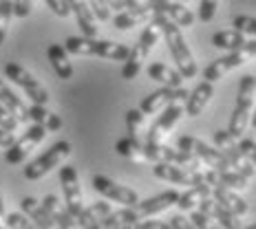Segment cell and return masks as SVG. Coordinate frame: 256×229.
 <instances>
[{"label":"cell","instance_id":"cell-1","mask_svg":"<svg viewBox=\"0 0 256 229\" xmlns=\"http://www.w3.org/2000/svg\"><path fill=\"white\" fill-rule=\"evenodd\" d=\"M152 22L162 26L164 40H166L170 55H172V60H174V64H177V68L181 71V75H184L186 79H192L196 75V62L190 53V46L186 44V38H184V33H181V26L164 11L154 13Z\"/></svg>","mask_w":256,"mask_h":229},{"label":"cell","instance_id":"cell-2","mask_svg":"<svg viewBox=\"0 0 256 229\" xmlns=\"http://www.w3.org/2000/svg\"><path fill=\"white\" fill-rule=\"evenodd\" d=\"M66 51L73 55H95V57H106V60H126L130 46L128 44H117L110 40H98V38H86V35H73L66 38Z\"/></svg>","mask_w":256,"mask_h":229},{"label":"cell","instance_id":"cell-3","mask_svg":"<svg viewBox=\"0 0 256 229\" xmlns=\"http://www.w3.org/2000/svg\"><path fill=\"white\" fill-rule=\"evenodd\" d=\"M162 35H164L162 26L154 24L150 20V24L142 31V35H140V40L135 42V46H130V53H128V57L124 60V66H122V79L130 82V79H135L140 75L148 53L152 51V46L157 44V40L162 38Z\"/></svg>","mask_w":256,"mask_h":229},{"label":"cell","instance_id":"cell-4","mask_svg":"<svg viewBox=\"0 0 256 229\" xmlns=\"http://www.w3.org/2000/svg\"><path fill=\"white\" fill-rule=\"evenodd\" d=\"M254 99H256V77L254 75H243L241 84H238L236 106H234L232 117H230V126H228V130H230L232 137H236V139H241L245 128H248V124H250Z\"/></svg>","mask_w":256,"mask_h":229},{"label":"cell","instance_id":"cell-5","mask_svg":"<svg viewBox=\"0 0 256 229\" xmlns=\"http://www.w3.org/2000/svg\"><path fill=\"white\" fill-rule=\"evenodd\" d=\"M71 150H73V148H71V143H68V141H58V143H53V146H51L44 154H40L36 161H31L29 166L24 168V179H29V181L42 179L44 174H49L53 168L62 166V163L68 159Z\"/></svg>","mask_w":256,"mask_h":229},{"label":"cell","instance_id":"cell-6","mask_svg":"<svg viewBox=\"0 0 256 229\" xmlns=\"http://www.w3.org/2000/svg\"><path fill=\"white\" fill-rule=\"evenodd\" d=\"M144 154H146V159L148 161H152V163L166 161V163H177V166H184V168H190V170H196V168L206 166L196 154H192L188 150H181V148L164 146L162 141L159 143H144Z\"/></svg>","mask_w":256,"mask_h":229},{"label":"cell","instance_id":"cell-7","mask_svg":"<svg viewBox=\"0 0 256 229\" xmlns=\"http://www.w3.org/2000/svg\"><path fill=\"white\" fill-rule=\"evenodd\" d=\"M214 146L230 159V163L234 166V170H238L241 174H245L248 179H252L256 174V166L248 159V154L241 150L236 137H232L230 130H216L214 132Z\"/></svg>","mask_w":256,"mask_h":229},{"label":"cell","instance_id":"cell-8","mask_svg":"<svg viewBox=\"0 0 256 229\" xmlns=\"http://www.w3.org/2000/svg\"><path fill=\"white\" fill-rule=\"evenodd\" d=\"M177 148H181V150H188V152H192V154H196V157H199L201 161H204L208 168H212V170H232V168H234L232 163H230V159H228L226 154L218 150V148L208 146L206 141L196 139V137H190V135L179 137Z\"/></svg>","mask_w":256,"mask_h":229},{"label":"cell","instance_id":"cell-9","mask_svg":"<svg viewBox=\"0 0 256 229\" xmlns=\"http://www.w3.org/2000/svg\"><path fill=\"white\" fill-rule=\"evenodd\" d=\"M60 185H62V192H64V203L71 210V214L76 216L78 225L80 221L84 218V196H82V190H80V179H78V170L73 166H62L60 168Z\"/></svg>","mask_w":256,"mask_h":229},{"label":"cell","instance_id":"cell-10","mask_svg":"<svg viewBox=\"0 0 256 229\" xmlns=\"http://www.w3.org/2000/svg\"><path fill=\"white\" fill-rule=\"evenodd\" d=\"M4 75L12 79L14 84H18L20 88L26 93V97H31V102L36 104H49V93H46V88L42 86V84L31 75L26 68H22L20 64L16 62H7L4 64Z\"/></svg>","mask_w":256,"mask_h":229},{"label":"cell","instance_id":"cell-11","mask_svg":"<svg viewBox=\"0 0 256 229\" xmlns=\"http://www.w3.org/2000/svg\"><path fill=\"white\" fill-rule=\"evenodd\" d=\"M44 135H46V128L42 124H34L20 139H16L12 146L7 148V152H4L7 163H14V166L16 163H22L24 159L38 148V143L44 139Z\"/></svg>","mask_w":256,"mask_h":229},{"label":"cell","instance_id":"cell-12","mask_svg":"<svg viewBox=\"0 0 256 229\" xmlns=\"http://www.w3.org/2000/svg\"><path fill=\"white\" fill-rule=\"evenodd\" d=\"M93 188H95L98 194H102L104 199L115 201V203H122V205H135L137 201H140V196H137L135 190L115 183L113 179L104 177V174H95L93 177Z\"/></svg>","mask_w":256,"mask_h":229},{"label":"cell","instance_id":"cell-13","mask_svg":"<svg viewBox=\"0 0 256 229\" xmlns=\"http://www.w3.org/2000/svg\"><path fill=\"white\" fill-rule=\"evenodd\" d=\"M250 57H252V55H250V53L245 51V49L230 51L228 55H223V57H218V60L208 64V66L204 68V79H208V82L214 84L216 79H221L223 75H226V73H230V71H234V68L243 66V64L248 62Z\"/></svg>","mask_w":256,"mask_h":229},{"label":"cell","instance_id":"cell-14","mask_svg":"<svg viewBox=\"0 0 256 229\" xmlns=\"http://www.w3.org/2000/svg\"><path fill=\"white\" fill-rule=\"evenodd\" d=\"M179 201V192L177 190H168V192H162V194L157 196H150V199L146 201H137L132 207V212H135V216L144 221V218H150L154 214H162V212H166L168 207L177 205Z\"/></svg>","mask_w":256,"mask_h":229},{"label":"cell","instance_id":"cell-15","mask_svg":"<svg viewBox=\"0 0 256 229\" xmlns=\"http://www.w3.org/2000/svg\"><path fill=\"white\" fill-rule=\"evenodd\" d=\"M184 113H186V110H184V106H181L179 102L168 104L166 108H164V113L152 121L150 132H148V137H146V143H159V141H162L164 137H166L168 132L174 128V124L181 119V115H184Z\"/></svg>","mask_w":256,"mask_h":229},{"label":"cell","instance_id":"cell-16","mask_svg":"<svg viewBox=\"0 0 256 229\" xmlns=\"http://www.w3.org/2000/svg\"><path fill=\"white\" fill-rule=\"evenodd\" d=\"M188 95L190 93L184 86H179V88L162 86L159 90H154V93L148 95V97H144V102H142L140 108L144 110V115H154L157 110H162L164 106H168L172 102H181V99H186Z\"/></svg>","mask_w":256,"mask_h":229},{"label":"cell","instance_id":"cell-17","mask_svg":"<svg viewBox=\"0 0 256 229\" xmlns=\"http://www.w3.org/2000/svg\"><path fill=\"white\" fill-rule=\"evenodd\" d=\"M152 15H154L152 4L150 2H142V4H137V7H132V9L117 11L113 15V26L115 29H120V31H128V29H132V26L152 20Z\"/></svg>","mask_w":256,"mask_h":229},{"label":"cell","instance_id":"cell-18","mask_svg":"<svg viewBox=\"0 0 256 229\" xmlns=\"http://www.w3.org/2000/svg\"><path fill=\"white\" fill-rule=\"evenodd\" d=\"M154 179L170 181L174 185H194V172L190 168L177 166V163H166V161H157L152 166Z\"/></svg>","mask_w":256,"mask_h":229},{"label":"cell","instance_id":"cell-19","mask_svg":"<svg viewBox=\"0 0 256 229\" xmlns=\"http://www.w3.org/2000/svg\"><path fill=\"white\" fill-rule=\"evenodd\" d=\"M42 205H44V210L49 212V216H51V221L56 227L71 229V227L78 225L76 216L71 214V210L66 207V203H62L56 194H46L44 199H42Z\"/></svg>","mask_w":256,"mask_h":229},{"label":"cell","instance_id":"cell-20","mask_svg":"<svg viewBox=\"0 0 256 229\" xmlns=\"http://www.w3.org/2000/svg\"><path fill=\"white\" fill-rule=\"evenodd\" d=\"M212 97H214V86H212V82H208L206 79V82L196 84L194 90L186 97V106H184L186 115L188 117H199Z\"/></svg>","mask_w":256,"mask_h":229},{"label":"cell","instance_id":"cell-21","mask_svg":"<svg viewBox=\"0 0 256 229\" xmlns=\"http://www.w3.org/2000/svg\"><path fill=\"white\" fill-rule=\"evenodd\" d=\"M71 4V13L76 15L78 26L86 38H98V22H95V13L90 9L88 0H68Z\"/></svg>","mask_w":256,"mask_h":229},{"label":"cell","instance_id":"cell-22","mask_svg":"<svg viewBox=\"0 0 256 229\" xmlns=\"http://www.w3.org/2000/svg\"><path fill=\"white\" fill-rule=\"evenodd\" d=\"M150 4H152L154 13L157 11L168 13L179 26H192L194 24V13H192L184 2H177V0H164V2H150Z\"/></svg>","mask_w":256,"mask_h":229},{"label":"cell","instance_id":"cell-23","mask_svg":"<svg viewBox=\"0 0 256 229\" xmlns=\"http://www.w3.org/2000/svg\"><path fill=\"white\" fill-rule=\"evenodd\" d=\"M146 73H148V77H150V79L159 82L162 86H170V88H179L181 82L186 79L184 75H181L179 68H170V66H166V64H162V62L148 64Z\"/></svg>","mask_w":256,"mask_h":229},{"label":"cell","instance_id":"cell-24","mask_svg":"<svg viewBox=\"0 0 256 229\" xmlns=\"http://www.w3.org/2000/svg\"><path fill=\"white\" fill-rule=\"evenodd\" d=\"M212 196L218 201V203H223L228 207V210H232L236 216H245L250 212V205L245 203L241 196L236 194V190L232 188H226V185H216V188H212Z\"/></svg>","mask_w":256,"mask_h":229},{"label":"cell","instance_id":"cell-25","mask_svg":"<svg viewBox=\"0 0 256 229\" xmlns=\"http://www.w3.org/2000/svg\"><path fill=\"white\" fill-rule=\"evenodd\" d=\"M20 205H22V212L31 218V223H34L36 227H40V229L56 227L51 221V216H49V212H46L44 205H42V201H36L34 196H24V199L20 201Z\"/></svg>","mask_w":256,"mask_h":229},{"label":"cell","instance_id":"cell-26","mask_svg":"<svg viewBox=\"0 0 256 229\" xmlns=\"http://www.w3.org/2000/svg\"><path fill=\"white\" fill-rule=\"evenodd\" d=\"M46 55H49V62L53 64V68H56L58 77L60 79H71L73 77V66H71V60H68V55H66V46L49 44Z\"/></svg>","mask_w":256,"mask_h":229},{"label":"cell","instance_id":"cell-27","mask_svg":"<svg viewBox=\"0 0 256 229\" xmlns=\"http://www.w3.org/2000/svg\"><path fill=\"white\" fill-rule=\"evenodd\" d=\"M0 102L7 106L9 110H12L18 121H29L31 119V117H29V108L24 106V102L14 93L12 88L7 86V84L2 82V79H0Z\"/></svg>","mask_w":256,"mask_h":229},{"label":"cell","instance_id":"cell-28","mask_svg":"<svg viewBox=\"0 0 256 229\" xmlns=\"http://www.w3.org/2000/svg\"><path fill=\"white\" fill-rule=\"evenodd\" d=\"M245 33L238 29H228V31H218V33L212 35V46L223 51H238L245 46Z\"/></svg>","mask_w":256,"mask_h":229},{"label":"cell","instance_id":"cell-29","mask_svg":"<svg viewBox=\"0 0 256 229\" xmlns=\"http://www.w3.org/2000/svg\"><path fill=\"white\" fill-rule=\"evenodd\" d=\"M206 196H212V188L210 185H190L188 192L179 194V201H177V207L184 212H192L196 205H199L201 199Z\"/></svg>","mask_w":256,"mask_h":229},{"label":"cell","instance_id":"cell-30","mask_svg":"<svg viewBox=\"0 0 256 229\" xmlns=\"http://www.w3.org/2000/svg\"><path fill=\"white\" fill-rule=\"evenodd\" d=\"M115 152L124 159H130V161H144V159H146V154H144V143L140 139H130V137L117 139Z\"/></svg>","mask_w":256,"mask_h":229},{"label":"cell","instance_id":"cell-31","mask_svg":"<svg viewBox=\"0 0 256 229\" xmlns=\"http://www.w3.org/2000/svg\"><path fill=\"white\" fill-rule=\"evenodd\" d=\"M110 214V205L108 203H93L86 207V212H84V218L80 221V227H86V229H98L100 223H102L104 216Z\"/></svg>","mask_w":256,"mask_h":229},{"label":"cell","instance_id":"cell-32","mask_svg":"<svg viewBox=\"0 0 256 229\" xmlns=\"http://www.w3.org/2000/svg\"><path fill=\"white\" fill-rule=\"evenodd\" d=\"M216 179H218V185H226V188H232V190H245L250 183V179L241 174L238 170H216Z\"/></svg>","mask_w":256,"mask_h":229},{"label":"cell","instance_id":"cell-33","mask_svg":"<svg viewBox=\"0 0 256 229\" xmlns=\"http://www.w3.org/2000/svg\"><path fill=\"white\" fill-rule=\"evenodd\" d=\"M212 216L216 218L218 223H221V227H226V229H236V227H241V223H238V216L234 214L232 210H228L223 203H218V201L214 199V212H212Z\"/></svg>","mask_w":256,"mask_h":229},{"label":"cell","instance_id":"cell-34","mask_svg":"<svg viewBox=\"0 0 256 229\" xmlns=\"http://www.w3.org/2000/svg\"><path fill=\"white\" fill-rule=\"evenodd\" d=\"M12 18H14V0H0V44L7 38Z\"/></svg>","mask_w":256,"mask_h":229},{"label":"cell","instance_id":"cell-35","mask_svg":"<svg viewBox=\"0 0 256 229\" xmlns=\"http://www.w3.org/2000/svg\"><path fill=\"white\" fill-rule=\"evenodd\" d=\"M144 124V110L142 108H130L126 113V126H128V137L130 139H140V130Z\"/></svg>","mask_w":256,"mask_h":229},{"label":"cell","instance_id":"cell-36","mask_svg":"<svg viewBox=\"0 0 256 229\" xmlns=\"http://www.w3.org/2000/svg\"><path fill=\"white\" fill-rule=\"evenodd\" d=\"M232 26L248 35H256V18L254 15H236L232 20Z\"/></svg>","mask_w":256,"mask_h":229},{"label":"cell","instance_id":"cell-37","mask_svg":"<svg viewBox=\"0 0 256 229\" xmlns=\"http://www.w3.org/2000/svg\"><path fill=\"white\" fill-rule=\"evenodd\" d=\"M18 124H20V121L16 119V115H14L12 110H9L2 102H0V126H2L4 130H9V132H16Z\"/></svg>","mask_w":256,"mask_h":229},{"label":"cell","instance_id":"cell-38","mask_svg":"<svg viewBox=\"0 0 256 229\" xmlns=\"http://www.w3.org/2000/svg\"><path fill=\"white\" fill-rule=\"evenodd\" d=\"M218 7V0H201L199 4V20L201 22H212Z\"/></svg>","mask_w":256,"mask_h":229},{"label":"cell","instance_id":"cell-39","mask_svg":"<svg viewBox=\"0 0 256 229\" xmlns=\"http://www.w3.org/2000/svg\"><path fill=\"white\" fill-rule=\"evenodd\" d=\"M4 227H9V229H26V227H31V218L26 214H7L4 216Z\"/></svg>","mask_w":256,"mask_h":229},{"label":"cell","instance_id":"cell-40","mask_svg":"<svg viewBox=\"0 0 256 229\" xmlns=\"http://www.w3.org/2000/svg\"><path fill=\"white\" fill-rule=\"evenodd\" d=\"M29 117H31V121H34V124H42V126H44L46 117H49V110L44 108V104L31 102V106H29Z\"/></svg>","mask_w":256,"mask_h":229},{"label":"cell","instance_id":"cell-41","mask_svg":"<svg viewBox=\"0 0 256 229\" xmlns=\"http://www.w3.org/2000/svg\"><path fill=\"white\" fill-rule=\"evenodd\" d=\"M88 4H90V9H93L95 18H100L102 22L110 18V7H108L106 0H88Z\"/></svg>","mask_w":256,"mask_h":229},{"label":"cell","instance_id":"cell-42","mask_svg":"<svg viewBox=\"0 0 256 229\" xmlns=\"http://www.w3.org/2000/svg\"><path fill=\"white\" fill-rule=\"evenodd\" d=\"M46 4H49V9L56 15H60V18H66L68 13H71V4H68V0H44Z\"/></svg>","mask_w":256,"mask_h":229},{"label":"cell","instance_id":"cell-43","mask_svg":"<svg viewBox=\"0 0 256 229\" xmlns=\"http://www.w3.org/2000/svg\"><path fill=\"white\" fill-rule=\"evenodd\" d=\"M34 0H14V15L16 18H26L31 13Z\"/></svg>","mask_w":256,"mask_h":229},{"label":"cell","instance_id":"cell-44","mask_svg":"<svg viewBox=\"0 0 256 229\" xmlns=\"http://www.w3.org/2000/svg\"><path fill=\"white\" fill-rule=\"evenodd\" d=\"M190 223H192V227H196V229H206L208 225H210V216L204 214L201 210H192V214H190Z\"/></svg>","mask_w":256,"mask_h":229},{"label":"cell","instance_id":"cell-45","mask_svg":"<svg viewBox=\"0 0 256 229\" xmlns=\"http://www.w3.org/2000/svg\"><path fill=\"white\" fill-rule=\"evenodd\" d=\"M238 146H241V150H243L245 154H248L250 161H252L254 166H256V141H254V139H243V137H241Z\"/></svg>","mask_w":256,"mask_h":229},{"label":"cell","instance_id":"cell-46","mask_svg":"<svg viewBox=\"0 0 256 229\" xmlns=\"http://www.w3.org/2000/svg\"><path fill=\"white\" fill-rule=\"evenodd\" d=\"M44 128L49 132H58L62 128V119H60V115H56V113H49V117H46V121H44Z\"/></svg>","mask_w":256,"mask_h":229},{"label":"cell","instance_id":"cell-47","mask_svg":"<svg viewBox=\"0 0 256 229\" xmlns=\"http://www.w3.org/2000/svg\"><path fill=\"white\" fill-rule=\"evenodd\" d=\"M168 225H170V229H188V227H192V223L188 221V218H184L181 214H177V216L170 218Z\"/></svg>","mask_w":256,"mask_h":229},{"label":"cell","instance_id":"cell-48","mask_svg":"<svg viewBox=\"0 0 256 229\" xmlns=\"http://www.w3.org/2000/svg\"><path fill=\"white\" fill-rule=\"evenodd\" d=\"M14 132H9V130H4L2 126H0V148H9L14 143Z\"/></svg>","mask_w":256,"mask_h":229},{"label":"cell","instance_id":"cell-49","mask_svg":"<svg viewBox=\"0 0 256 229\" xmlns=\"http://www.w3.org/2000/svg\"><path fill=\"white\" fill-rule=\"evenodd\" d=\"M137 227L140 229H170L168 223H162V221H146V223H140Z\"/></svg>","mask_w":256,"mask_h":229},{"label":"cell","instance_id":"cell-50","mask_svg":"<svg viewBox=\"0 0 256 229\" xmlns=\"http://www.w3.org/2000/svg\"><path fill=\"white\" fill-rule=\"evenodd\" d=\"M4 216H7V214H4V203H2V194H0V227L4 225Z\"/></svg>","mask_w":256,"mask_h":229},{"label":"cell","instance_id":"cell-51","mask_svg":"<svg viewBox=\"0 0 256 229\" xmlns=\"http://www.w3.org/2000/svg\"><path fill=\"white\" fill-rule=\"evenodd\" d=\"M144 2H164V0H144ZM177 2H186V0H177Z\"/></svg>","mask_w":256,"mask_h":229},{"label":"cell","instance_id":"cell-52","mask_svg":"<svg viewBox=\"0 0 256 229\" xmlns=\"http://www.w3.org/2000/svg\"><path fill=\"white\" fill-rule=\"evenodd\" d=\"M252 128L256 130V110H254V115H252Z\"/></svg>","mask_w":256,"mask_h":229},{"label":"cell","instance_id":"cell-53","mask_svg":"<svg viewBox=\"0 0 256 229\" xmlns=\"http://www.w3.org/2000/svg\"><path fill=\"white\" fill-rule=\"evenodd\" d=\"M252 229H256V223H254V225H252Z\"/></svg>","mask_w":256,"mask_h":229},{"label":"cell","instance_id":"cell-54","mask_svg":"<svg viewBox=\"0 0 256 229\" xmlns=\"http://www.w3.org/2000/svg\"><path fill=\"white\" fill-rule=\"evenodd\" d=\"M106 2H110V0H106Z\"/></svg>","mask_w":256,"mask_h":229}]
</instances>
